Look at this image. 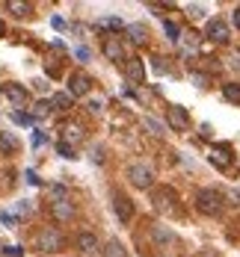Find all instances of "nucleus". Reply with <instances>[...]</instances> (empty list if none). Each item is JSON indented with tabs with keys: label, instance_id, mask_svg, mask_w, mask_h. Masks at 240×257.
<instances>
[{
	"label": "nucleus",
	"instance_id": "f257e3e1",
	"mask_svg": "<svg viewBox=\"0 0 240 257\" xmlns=\"http://www.w3.org/2000/svg\"><path fill=\"white\" fill-rule=\"evenodd\" d=\"M196 210L202 213V216H222V210H225V195L219 192V189H196Z\"/></svg>",
	"mask_w": 240,
	"mask_h": 257
},
{
	"label": "nucleus",
	"instance_id": "f03ea898",
	"mask_svg": "<svg viewBox=\"0 0 240 257\" xmlns=\"http://www.w3.org/2000/svg\"><path fill=\"white\" fill-rule=\"evenodd\" d=\"M151 204L157 210L160 216H178L181 213V198L172 186H157L151 189Z\"/></svg>",
	"mask_w": 240,
	"mask_h": 257
},
{
	"label": "nucleus",
	"instance_id": "7ed1b4c3",
	"mask_svg": "<svg viewBox=\"0 0 240 257\" xmlns=\"http://www.w3.org/2000/svg\"><path fill=\"white\" fill-rule=\"evenodd\" d=\"M62 245H65V236L56 231V228H42V231L36 233V248H39V251H45V254L59 251Z\"/></svg>",
	"mask_w": 240,
	"mask_h": 257
},
{
	"label": "nucleus",
	"instance_id": "20e7f679",
	"mask_svg": "<svg viewBox=\"0 0 240 257\" xmlns=\"http://www.w3.org/2000/svg\"><path fill=\"white\" fill-rule=\"evenodd\" d=\"M128 180L136 189H154V169L145 163H133V166H128Z\"/></svg>",
	"mask_w": 240,
	"mask_h": 257
},
{
	"label": "nucleus",
	"instance_id": "39448f33",
	"mask_svg": "<svg viewBox=\"0 0 240 257\" xmlns=\"http://www.w3.org/2000/svg\"><path fill=\"white\" fill-rule=\"evenodd\" d=\"M92 92V77L83 74V71H71L68 74V95L71 98H86Z\"/></svg>",
	"mask_w": 240,
	"mask_h": 257
},
{
	"label": "nucleus",
	"instance_id": "423d86ee",
	"mask_svg": "<svg viewBox=\"0 0 240 257\" xmlns=\"http://www.w3.org/2000/svg\"><path fill=\"white\" fill-rule=\"evenodd\" d=\"M208 160H211L219 172H225V169L234 163V154H231V148H228L225 142H216V145H211V151H208Z\"/></svg>",
	"mask_w": 240,
	"mask_h": 257
},
{
	"label": "nucleus",
	"instance_id": "0eeeda50",
	"mask_svg": "<svg viewBox=\"0 0 240 257\" xmlns=\"http://www.w3.org/2000/svg\"><path fill=\"white\" fill-rule=\"evenodd\" d=\"M166 124L172 130H187L190 127V112H187L181 103H169L166 106Z\"/></svg>",
	"mask_w": 240,
	"mask_h": 257
},
{
	"label": "nucleus",
	"instance_id": "6e6552de",
	"mask_svg": "<svg viewBox=\"0 0 240 257\" xmlns=\"http://www.w3.org/2000/svg\"><path fill=\"white\" fill-rule=\"evenodd\" d=\"M101 51H104V56L110 59V62H116V65H125V62H128V51H125V45H122V42H119L116 36L104 39Z\"/></svg>",
	"mask_w": 240,
	"mask_h": 257
},
{
	"label": "nucleus",
	"instance_id": "1a4fd4ad",
	"mask_svg": "<svg viewBox=\"0 0 240 257\" xmlns=\"http://www.w3.org/2000/svg\"><path fill=\"white\" fill-rule=\"evenodd\" d=\"M83 139H86V133H83V127H80L77 121H65V124L59 127V142H62V145L77 148Z\"/></svg>",
	"mask_w": 240,
	"mask_h": 257
},
{
	"label": "nucleus",
	"instance_id": "9d476101",
	"mask_svg": "<svg viewBox=\"0 0 240 257\" xmlns=\"http://www.w3.org/2000/svg\"><path fill=\"white\" fill-rule=\"evenodd\" d=\"M113 210H116V219L122 225H128L133 219V201L128 195H122V192H113Z\"/></svg>",
	"mask_w": 240,
	"mask_h": 257
},
{
	"label": "nucleus",
	"instance_id": "9b49d317",
	"mask_svg": "<svg viewBox=\"0 0 240 257\" xmlns=\"http://www.w3.org/2000/svg\"><path fill=\"white\" fill-rule=\"evenodd\" d=\"M205 36L216 42V45H225L228 42V24L222 21V18H211L208 24H205Z\"/></svg>",
	"mask_w": 240,
	"mask_h": 257
},
{
	"label": "nucleus",
	"instance_id": "f8f14e48",
	"mask_svg": "<svg viewBox=\"0 0 240 257\" xmlns=\"http://www.w3.org/2000/svg\"><path fill=\"white\" fill-rule=\"evenodd\" d=\"M151 239H154L157 248H178V236L169 231L166 225H154L151 228Z\"/></svg>",
	"mask_w": 240,
	"mask_h": 257
},
{
	"label": "nucleus",
	"instance_id": "ddd939ff",
	"mask_svg": "<svg viewBox=\"0 0 240 257\" xmlns=\"http://www.w3.org/2000/svg\"><path fill=\"white\" fill-rule=\"evenodd\" d=\"M51 216L56 222H71L77 216V210H74V204L68 198H59V201H51Z\"/></svg>",
	"mask_w": 240,
	"mask_h": 257
},
{
	"label": "nucleus",
	"instance_id": "4468645a",
	"mask_svg": "<svg viewBox=\"0 0 240 257\" xmlns=\"http://www.w3.org/2000/svg\"><path fill=\"white\" fill-rule=\"evenodd\" d=\"M122 68H125V77L131 80L133 86H142V83H145V65H142V59H136V56H128V62H125V65H122Z\"/></svg>",
	"mask_w": 240,
	"mask_h": 257
},
{
	"label": "nucleus",
	"instance_id": "2eb2a0df",
	"mask_svg": "<svg viewBox=\"0 0 240 257\" xmlns=\"http://www.w3.org/2000/svg\"><path fill=\"white\" fill-rule=\"evenodd\" d=\"M3 95L15 103V106H27V103H30V92H27L21 83H6V86H3Z\"/></svg>",
	"mask_w": 240,
	"mask_h": 257
},
{
	"label": "nucleus",
	"instance_id": "dca6fc26",
	"mask_svg": "<svg viewBox=\"0 0 240 257\" xmlns=\"http://www.w3.org/2000/svg\"><path fill=\"white\" fill-rule=\"evenodd\" d=\"M74 245H77L83 254H95V251H98V236L89 233V231H80L77 239H74Z\"/></svg>",
	"mask_w": 240,
	"mask_h": 257
},
{
	"label": "nucleus",
	"instance_id": "f3484780",
	"mask_svg": "<svg viewBox=\"0 0 240 257\" xmlns=\"http://www.w3.org/2000/svg\"><path fill=\"white\" fill-rule=\"evenodd\" d=\"M18 148H21L18 136H15V133H9V130H0V154H15Z\"/></svg>",
	"mask_w": 240,
	"mask_h": 257
},
{
	"label": "nucleus",
	"instance_id": "a211bd4d",
	"mask_svg": "<svg viewBox=\"0 0 240 257\" xmlns=\"http://www.w3.org/2000/svg\"><path fill=\"white\" fill-rule=\"evenodd\" d=\"M178 42H181V53H187V56H196V51H199V36H196L193 30H184Z\"/></svg>",
	"mask_w": 240,
	"mask_h": 257
},
{
	"label": "nucleus",
	"instance_id": "6ab92c4d",
	"mask_svg": "<svg viewBox=\"0 0 240 257\" xmlns=\"http://www.w3.org/2000/svg\"><path fill=\"white\" fill-rule=\"evenodd\" d=\"M125 33H128V39H131L136 48H142V45L148 42V30H145L142 24H128L125 27Z\"/></svg>",
	"mask_w": 240,
	"mask_h": 257
},
{
	"label": "nucleus",
	"instance_id": "aec40b11",
	"mask_svg": "<svg viewBox=\"0 0 240 257\" xmlns=\"http://www.w3.org/2000/svg\"><path fill=\"white\" fill-rule=\"evenodd\" d=\"M51 106L56 109V112H68V109L74 106V98H71L68 92H56V95L51 98Z\"/></svg>",
	"mask_w": 240,
	"mask_h": 257
},
{
	"label": "nucleus",
	"instance_id": "412c9836",
	"mask_svg": "<svg viewBox=\"0 0 240 257\" xmlns=\"http://www.w3.org/2000/svg\"><path fill=\"white\" fill-rule=\"evenodd\" d=\"M51 112H53L51 101H39V103H33V106H30V118H33V121H42V118H48Z\"/></svg>",
	"mask_w": 240,
	"mask_h": 257
},
{
	"label": "nucleus",
	"instance_id": "4be33fe9",
	"mask_svg": "<svg viewBox=\"0 0 240 257\" xmlns=\"http://www.w3.org/2000/svg\"><path fill=\"white\" fill-rule=\"evenodd\" d=\"M6 9H9L12 15H18V18H24V15L33 12V6H30L27 0H6Z\"/></svg>",
	"mask_w": 240,
	"mask_h": 257
},
{
	"label": "nucleus",
	"instance_id": "5701e85b",
	"mask_svg": "<svg viewBox=\"0 0 240 257\" xmlns=\"http://www.w3.org/2000/svg\"><path fill=\"white\" fill-rule=\"evenodd\" d=\"M222 98L228 103H234V106H240V86L237 83H225L222 86Z\"/></svg>",
	"mask_w": 240,
	"mask_h": 257
},
{
	"label": "nucleus",
	"instance_id": "b1692460",
	"mask_svg": "<svg viewBox=\"0 0 240 257\" xmlns=\"http://www.w3.org/2000/svg\"><path fill=\"white\" fill-rule=\"evenodd\" d=\"M104 257H128V248H125L119 239H110L104 245Z\"/></svg>",
	"mask_w": 240,
	"mask_h": 257
},
{
	"label": "nucleus",
	"instance_id": "393cba45",
	"mask_svg": "<svg viewBox=\"0 0 240 257\" xmlns=\"http://www.w3.org/2000/svg\"><path fill=\"white\" fill-rule=\"evenodd\" d=\"M133 98H136V101H142V103H148L151 98H154V92H151V89H145V83H142V86H133Z\"/></svg>",
	"mask_w": 240,
	"mask_h": 257
},
{
	"label": "nucleus",
	"instance_id": "a878e982",
	"mask_svg": "<svg viewBox=\"0 0 240 257\" xmlns=\"http://www.w3.org/2000/svg\"><path fill=\"white\" fill-rule=\"evenodd\" d=\"M163 33H166L172 42H178V39H181V27L175 24V21H163Z\"/></svg>",
	"mask_w": 240,
	"mask_h": 257
},
{
	"label": "nucleus",
	"instance_id": "bb28decb",
	"mask_svg": "<svg viewBox=\"0 0 240 257\" xmlns=\"http://www.w3.org/2000/svg\"><path fill=\"white\" fill-rule=\"evenodd\" d=\"M56 151H59V157H65V160H77V148H71V145L56 142Z\"/></svg>",
	"mask_w": 240,
	"mask_h": 257
},
{
	"label": "nucleus",
	"instance_id": "cd10ccee",
	"mask_svg": "<svg viewBox=\"0 0 240 257\" xmlns=\"http://www.w3.org/2000/svg\"><path fill=\"white\" fill-rule=\"evenodd\" d=\"M142 124H145V127H148V133H163V121H157V118H151V115H148V118H145V121H142Z\"/></svg>",
	"mask_w": 240,
	"mask_h": 257
},
{
	"label": "nucleus",
	"instance_id": "c85d7f7f",
	"mask_svg": "<svg viewBox=\"0 0 240 257\" xmlns=\"http://www.w3.org/2000/svg\"><path fill=\"white\" fill-rule=\"evenodd\" d=\"M225 62H228V68H234V71L240 74V51H228Z\"/></svg>",
	"mask_w": 240,
	"mask_h": 257
},
{
	"label": "nucleus",
	"instance_id": "c756f323",
	"mask_svg": "<svg viewBox=\"0 0 240 257\" xmlns=\"http://www.w3.org/2000/svg\"><path fill=\"white\" fill-rule=\"evenodd\" d=\"M104 98H92V101H89V112H92V115H101V112H104Z\"/></svg>",
	"mask_w": 240,
	"mask_h": 257
},
{
	"label": "nucleus",
	"instance_id": "7c9ffc66",
	"mask_svg": "<svg viewBox=\"0 0 240 257\" xmlns=\"http://www.w3.org/2000/svg\"><path fill=\"white\" fill-rule=\"evenodd\" d=\"M98 27H107V30H125V24H122L119 18H104Z\"/></svg>",
	"mask_w": 240,
	"mask_h": 257
},
{
	"label": "nucleus",
	"instance_id": "2f4dec72",
	"mask_svg": "<svg viewBox=\"0 0 240 257\" xmlns=\"http://www.w3.org/2000/svg\"><path fill=\"white\" fill-rule=\"evenodd\" d=\"M151 65H154V71H157V74H166V71H169V65L163 62V56H154V59H151Z\"/></svg>",
	"mask_w": 240,
	"mask_h": 257
},
{
	"label": "nucleus",
	"instance_id": "473e14b6",
	"mask_svg": "<svg viewBox=\"0 0 240 257\" xmlns=\"http://www.w3.org/2000/svg\"><path fill=\"white\" fill-rule=\"evenodd\" d=\"M12 121H18V124H33V118H30L27 112H18V109L12 112Z\"/></svg>",
	"mask_w": 240,
	"mask_h": 257
},
{
	"label": "nucleus",
	"instance_id": "72a5a7b5",
	"mask_svg": "<svg viewBox=\"0 0 240 257\" xmlns=\"http://www.w3.org/2000/svg\"><path fill=\"white\" fill-rule=\"evenodd\" d=\"M0 222H3L6 228H15V225H18V219H15L12 213H0Z\"/></svg>",
	"mask_w": 240,
	"mask_h": 257
},
{
	"label": "nucleus",
	"instance_id": "f704fd0d",
	"mask_svg": "<svg viewBox=\"0 0 240 257\" xmlns=\"http://www.w3.org/2000/svg\"><path fill=\"white\" fill-rule=\"evenodd\" d=\"M74 56H77V62H89V56H92V53H89V48H83V45H80L77 51H74Z\"/></svg>",
	"mask_w": 240,
	"mask_h": 257
},
{
	"label": "nucleus",
	"instance_id": "c9c22d12",
	"mask_svg": "<svg viewBox=\"0 0 240 257\" xmlns=\"http://www.w3.org/2000/svg\"><path fill=\"white\" fill-rule=\"evenodd\" d=\"M45 142H48V136H45L42 130H36V133H33V145H36V148H42Z\"/></svg>",
	"mask_w": 240,
	"mask_h": 257
},
{
	"label": "nucleus",
	"instance_id": "e433bc0d",
	"mask_svg": "<svg viewBox=\"0 0 240 257\" xmlns=\"http://www.w3.org/2000/svg\"><path fill=\"white\" fill-rule=\"evenodd\" d=\"M6 254L9 257H21L24 254V248H21V245H6Z\"/></svg>",
	"mask_w": 240,
	"mask_h": 257
},
{
	"label": "nucleus",
	"instance_id": "4c0bfd02",
	"mask_svg": "<svg viewBox=\"0 0 240 257\" xmlns=\"http://www.w3.org/2000/svg\"><path fill=\"white\" fill-rule=\"evenodd\" d=\"M228 198H231V204H240V189H231V192L225 195V204H228Z\"/></svg>",
	"mask_w": 240,
	"mask_h": 257
},
{
	"label": "nucleus",
	"instance_id": "58836bf2",
	"mask_svg": "<svg viewBox=\"0 0 240 257\" xmlns=\"http://www.w3.org/2000/svg\"><path fill=\"white\" fill-rule=\"evenodd\" d=\"M27 183H33V186H36V183H42V180H39V175H36L33 169H27Z\"/></svg>",
	"mask_w": 240,
	"mask_h": 257
},
{
	"label": "nucleus",
	"instance_id": "ea45409f",
	"mask_svg": "<svg viewBox=\"0 0 240 257\" xmlns=\"http://www.w3.org/2000/svg\"><path fill=\"white\" fill-rule=\"evenodd\" d=\"M190 15H193V18H202L205 12H202V6H190Z\"/></svg>",
	"mask_w": 240,
	"mask_h": 257
},
{
	"label": "nucleus",
	"instance_id": "a19ab883",
	"mask_svg": "<svg viewBox=\"0 0 240 257\" xmlns=\"http://www.w3.org/2000/svg\"><path fill=\"white\" fill-rule=\"evenodd\" d=\"M193 80H196V86H208V77H202V74H193Z\"/></svg>",
	"mask_w": 240,
	"mask_h": 257
},
{
	"label": "nucleus",
	"instance_id": "79ce46f5",
	"mask_svg": "<svg viewBox=\"0 0 240 257\" xmlns=\"http://www.w3.org/2000/svg\"><path fill=\"white\" fill-rule=\"evenodd\" d=\"M51 24L56 27V30H62V27H65V21H62V18H59V15H56V18H51Z\"/></svg>",
	"mask_w": 240,
	"mask_h": 257
},
{
	"label": "nucleus",
	"instance_id": "37998d69",
	"mask_svg": "<svg viewBox=\"0 0 240 257\" xmlns=\"http://www.w3.org/2000/svg\"><path fill=\"white\" fill-rule=\"evenodd\" d=\"M231 21H234V27H237V30H240V6H237V9H234V15H231Z\"/></svg>",
	"mask_w": 240,
	"mask_h": 257
},
{
	"label": "nucleus",
	"instance_id": "c03bdc74",
	"mask_svg": "<svg viewBox=\"0 0 240 257\" xmlns=\"http://www.w3.org/2000/svg\"><path fill=\"white\" fill-rule=\"evenodd\" d=\"M6 36V24H3V18H0V39Z\"/></svg>",
	"mask_w": 240,
	"mask_h": 257
},
{
	"label": "nucleus",
	"instance_id": "a18cd8bd",
	"mask_svg": "<svg viewBox=\"0 0 240 257\" xmlns=\"http://www.w3.org/2000/svg\"><path fill=\"white\" fill-rule=\"evenodd\" d=\"M0 257H6V245L3 242H0Z\"/></svg>",
	"mask_w": 240,
	"mask_h": 257
}]
</instances>
